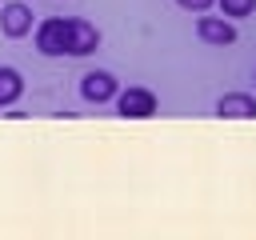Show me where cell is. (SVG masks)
Returning a JSON list of instances; mask_svg holds the SVG:
<instances>
[{
    "mask_svg": "<svg viewBox=\"0 0 256 240\" xmlns=\"http://www.w3.org/2000/svg\"><path fill=\"white\" fill-rule=\"evenodd\" d=\"M252 80H256V72H252Z\"/></svg>",
    "mask_w": 256,
    "mask_h": 240,
    "instance_id": "cell-11",
    "label": "cell"
},
{
    "mask_svg": "<svg viewBox=\"0 0 256 240\" xmlns=\"http://www.w3.org/2000/svg\"><path fill=\"white\" fill-rule=\"evenodd\" d=\"M216 116L220 120H252L256 116V96H248V92H224L216 100Z\"/></svg>",
    "mask_w": 256,
    "mask_h": 240,
    "instance_id": "cell-7",
    "label": "cell"
},
{
    "mask_svg": "<svg viewBox=\"0 0 256 240\" xmlns=\"http://www.w3.org/2000/svg\"><path fill=\"white\" fill-rule=\"evenodd\" d=\"M120 92V80L108 72V68H92L80 76V96L84 104H112V96Z\"/></svg>",
    "mask_w": 256,
    "mask_h": 240,
    "instance_id": "cell-3",
    "label": "cell"
},
{
    "mask_svg": "<svg viewBox=\"0 0 256 240\" xmlns=\"http://www.w3.org/2000/svg\"><path fill=\"white\" fill-rule=\"evenodd\" d=\"M24 96V76L12 64H0V108H12Z\"/></svg>",
    "mask_w": 256,
    "mask_h": 240,
    "instance_id": "cell-8",
    "label": "cell"
},
{
    "mask_svg": "<svg viewBox=\"0 0 256 240\" xmlns=\"http://www.w3.org/2000/svg\"><path fill=\"white\" fill-rule=\"evenodd\" d=\"M176 4H180L184 12H192V16H200V12H208L216 0H176Z\"/></svg>",
    "mask_w": 256,
    "mask_h": 240,
    "instance_id": "cell-10",
    "label": "cell"
},
{
    "mask_svg": "<svg viewBox=\"0 0 256 240\" xmlns=\"http://www.w3.org/2000/svg\"><path fill=\"white\" fill-rule=\"evenodd\" d=\"M32 44L40 56H68V16H44L32 28Z\"/></svg>",
    "mask_w": 256,
    "mask_h": 240,
    "instance_id": "cell-2",
    "label": "cell"
},
{
    "mask_svg": "<svg viewBox=\"0 0 256 240\" xmlns=\"http://www.w3.org/2000/svg\"><path fill=\"white\" fill-rule=\"evenodd\" d=\"M32 28H36V16H32V8H28L24 0H8V4L0 8V32H4L8 40H24Z\"/></svg>",
    "mask_w": 256,
    "mask_h": 240,
    "instance_id": "cell-4",
    "label": "cell"
},
{
    "mask_svg": "<svg viewBox=\"0 0 256 240\" xmlns=\"http://www.w3.org/2000/svg\"><path fill=\"white\" fill-rule=\"evenodd\" d=\"M96 48H100V28L80 16H68V56H92Z\"/></svg>",
    "mask_w": 256,
    "mask_h": 240,
    "instance_id": "cell-6",
    "label": "cell"
},
{
    "mask_svg": "<svg viewBox=\"0 0 256 240\" xmlns=\"http://www.w3.org/2000/svg\"><path fill=\"white\" fill-rule=\"evenodd\" d=\"M112 104H116V116H124V120H148V116H156V108H160L156 92L144 88V84L120 88V92L112 96Z\"/></svg>",
    "mask_w": 256,
    "mask_h": 240,
    "instance_id": "cell-1",
    "label": "cell"
},
{
    "mask_svg": "<svg viewBox=\"0 0 256 240\" xmlns=\"http://www.w3.org/2000/svg\"><path fill=\"white\" fill-rule=\"evenodd\" d=\"M216 8H220V16H228V20H244V16L256 12V0H216Z\"/></svg>",
    "mask_w": 256,
    "mask_h": 240,
    "instance_id": "cell-9",
    "label": "cell"
},
{
    "mask_svg": "<svg viewBox=\"0 0 256 240\" xmlns=\"http://www.w3.org/2000/svg\"><path fill=\"white\" fill-rule=\"evenodd\" d=\"M196 36H200L204 44H212V48H228V44H236V20L200 12V16H196Z\"/></svg>",
    "mask_w": 256,
    "mask_h": 240,
    "instance_id": "cell-5",
    "label": "cell"
}]
</instances>
